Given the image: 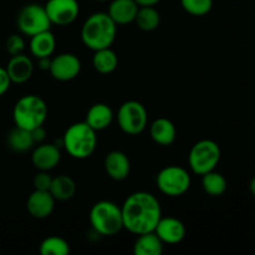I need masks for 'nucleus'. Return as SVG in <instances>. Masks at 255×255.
<instances>
[{"instance_id": "nucleus-20", "label": "nucleus", "mask_w": 255, "mask_h": 255, "mask_svg": "<svg viewBox=\"0 0 255 255\" xmlns=\"http://www.w3.org/2000/svg\"><path fill=\"white\" fill-rule=\"evenodd\" d=\"M56 47V39L51 30H45L30 37L29 49L34 57H51Z\"/></svg>"}, {"instance_id": "nucleus-23", "label": "nucleus", "mask_w": 255, "mask_h": 255, "mask_svg": "<svg viewBox=\"0 0 255 255\" xmlns=\"http://www.w3.org/2000/svg\"><path fill=\"white\" fill-rule=\"evenodd\" d=\"M92 66L102 75L112 74L119 66V56L111 47L96 50L92 57Z\"/></svg>"}, {"instance_id": "nucleus-29", "label": "nucleus", "mask_w": 255, "mask_h": 255, "mask_svg": "<svg viewBox=\"0 0 255 255\" xmlns=\"http://www.w3.org/2000/svg\"><path fill=\"white\" fill-rule=\"evenodd\" d=\"M25 49V40L20 34H12L6 40V51L10 56L22 54Z\"/></svg>"}, {"instance_id": "nucleus-15", "label": "nucleus", "mask_w": 255, "mask_h": 255, "mask_svg": "<svg viewBox=\"0 0 255 255\" xmlns=\"http://www.w3.org/2000/svg\"><path fill=\"white\" fill-rule=\"evenodd\" d=\"M5 70L9 75L11 84H25L31 79L32 72H34V64L26 55H14L7 61Z\"/></svg>"}, {"instance_id": "nucleus-5", "label": "nucleus", "mask_w": 255, "mask_h": 255, "mask_svg": "<svg viewBox=\"0 0 255 255\" xmlns=\"http://www.w3.org/2000/svg\"><path fill=\"white\" fill-rule=\"evenodd\" d=\"M90 224L97 234L112 237L124 229L121 207L111 201H100L90 209Z\"/></svg>"}, {"instance_id": "nucleus-31", "label": "nucleus", "mask_w": 255, "mask_h": 255, "mask_svg": "<svg viewBox=\"0 0 255 255\" xmlns=\"http://www.w3.org/2000/svg\"><path fill=\"white\" fill-rule=\"evenodd\" d=\"M10 85H11V81H10L6 70L5 67L0 66V97L6 94L7 90L10 89Z\"/></svg>"}, {"instance_id": "nucleus-36", "label": "nucleus", "mask_w": 255, "mask_h": 255, "mask_svg": "<svg viewBox=\"0 0 255 255\" xmlns=\"http://www.w3.org/2000/svg\"><path fill=\"white\" fill-rule=\"evenodd\" d=\"M95 1H111V0H95Z\"/></svg>"}, {"instance_id": "nucleus-22", "label": "nucleus", "mask_w": 255, "mask_h": 255, "mask_svg": "<svg viewBox=\"0 0 255 255\" xmlns=\"http://www.w3.org/2000/svg\"><path fill=\"white\" fill-rule=\"evenodd\" d=\"M76 188V183L71 177L66 176V174H60V176L52 178L49 192L54 197L55 201L65 202L75 196Z\"/></svg>"}, {"instance_id": "nucleus-7", "label": "nucleus", "mask_w": 255, "mask_h": 255, "mask_svg": "<svg viewBox=\"0 0 255 255\" xmlns=\"http://www.w3.org/2000/svg\"><path fill=\"white\" fill-rule=\"evenodd\" d=\"M192 179L181 166H167L158 172L156 184L159 192L168 197H181L191 188Z\"/></svg>"}, {"instance_id": "nucleus-34", "label": "nucleus", "mask_w": 255, "mask_h": 255, "mask_svg": "<svg viewBox=\"0 0 255 255\" xmlns=\"http://www.w3.org/2000/svg\"><path fill=\"white\" fill-rule=\"evenodd\" d=\"M138 6H156L161 0H134Z\"/></svg>"}, {"instance_id": "nucleus-26", "label": "nucleus", "mask_w": 255, "mask_h": 255, "mask_svg": "<svg viewBox=\"0 0 255 255\" xmlns=\"http://www.w3.org/2000/svg\"><path fill=\"white\" fill-rule=\"evenodd\" d=\"M134 22L143 31H153L159 26L161 15L154 6H139Z\"/></svg>"}, {"instance_id": "nucleus-28", "label": "nucleus", "mask_w": 255, "mask_h": 255, "mask_svg": "<svg viewBox=\"0 0 255 255\" xmlns=\"http://www.w3.org/2000/svg\"><path fill=\"white\" fill-rule=\"evenodd\" d=\"M181 5L193 16H204L213 7V0H181Z\"/></svg>"}, {"instance_id": "nucleus-33", "label": "nucleus", "mask_w": 255, "mask_h": 255, "mask_svg": "<svg viewBox=\"0 0 255 255\" xmlns=\"http://www.w3.org/2000/svg\"><path fill=\"white\" fill-rule=\"evenodd\" d=\"M37 64H39L40 70L49 71L50 65H51V57H40V59H37Z\"/></svg>"}, {"instance_id": "nucleus-35", "label": "nucleus", "mask_w": 255, "mask_h": 255, "mask_svg": "<svg viewBox=\"0 0 255 255\" xmlns=\"http://www.w3.org/2000/svg\"><path fill=\"white\" fill-rule=\"evenodd\" d=\"M249 191H251V193L255 197V176L251 179V183H249Z\"/></svg>"}, {"instance_id": "nucleus-18", "label": "nucleus", "mask_w": 255, "mask_h": 255, "mask_svg": "<svg viewBox=\"0 0 255 255\" xmlns=\"http://www.w3.org/2000/svg\"><path fill=\"white\" fill-rule=\"evenodd\" d=\"M149 134L157 144L168 147L176 141L177 129L171 120L166 119V117H159V119L154 120L149 126Z\"/></svg>"}, {"instance_id": "nucleus-21", "label": "nucleus", "mask_w": 255, "mask_h": 255, "mask_svg": "<svg viewBox=\"0 0 255 255\" xmlns=\"http://www.w3.org/2000/svg\"><path fill=\"white\" fill-rule=\"evenodd\" d=\"M163 253V242L154 232L139 234L133 244L134 255H161Z\"/></svg>"}, {"instance_id": "nucleus-4", "label": "nucleus", "mask_w": 255, "mask_h": 255, "mask_svg": "<svg viewBox=\"0 0 255 255\" xmlns=\"http://www.w3.org/2000/svg\"><path fill=\"white\" fill-rule=\"evenodd\" d=\"M47 105L37 95H25L20 97L12 109V120L16 127L32 131L44 126L47 119Z\"/></svg>"}, {"instance_id": "nucleus-11", "label": "nucleus", "mask_w": 255, "mask_h": 255, "mask_svg": "<svg viewBox=\"0 0 255 255\" xmlns=\"http://www.w3.org/2000/svg\"><path fill=\"white\" fill-rule=\"evenodd\" d=\"M80 71H81V61L75 54L64 52L51 59L49 72L52 79L57 81H71L79 76Z\"/></svg>"}, {"instance_id": "nucleus-24", "label": "nucleus", "mask_w": 255, "mask_h": 255, "mask_svg": "<svg viewBox=\"0 0 255 255\" xmlns=\"http://www.w3.org/2000/svg\"><path fill=\"white\" fill-rule=\"evenodd\" d=\"M34 143L31 131H27V129L15 126V128H12L7 134V146L14 152L24 153L31 149Z\"/></svg>"}, {"instance_id": "nucleus-14", "label": "nucleus", "mask_w": 255, "mask_h": 255, "mask_svg": "<svg viewBox=\"0 0 255 255\" xmlns=\"http://www.w3.org/2000/svg\"><path fill=\"white\" fill-rule=\"evenodd\" d=\"M55 198L49 191L34 189L26 201V209L35 219H45L51 216L55 208Z\"/></svg>"}, {"instance_id": "nucleus-9", "label": "nucleus", "mask_w": 255, "mask_h": 255, "mask_svg": "<svg viewBox=\"0 0 255 255\" xmlns=\"http://www.w3.org/2000/svg\"><path fill=\"white\" fill-rule=\"evenodd\" d=\"M16 25L20 34L31 37L45 30H50L52 24L47 16L45 6L31 2L20 9L16 17Z\"/></svg>"}, {"instance_id": "nucleus-6", "label": "nucleus", "mask_w": 255, "mask_h": 255, "mask_svg": "<svg viewBox=\"0 0 255 255\" xmlns=\"http://www.w3.org/2000/svg\"><path fill=\"white\" fill-rule=\"evenodd\" d=\"M221 147L212 139H201L192 146L188 154V164L194 174L203 176L214 171L221 161Z\"/></svg>"}, {"instance_id": "nucleus-25", "label": "nucleus", "mask_w": 255, "mask_h": 255, "mask_svg": "<svg viewBox=\"0 0 255 255\" xmlns=\"http://www.w3.org/2000/svg\"><path fill=\"white\" fill-rule=\"evenodd\" d=\"M202 188L208 196L221 197L228 188V182L223 174L211 171L202 176Z\"/></svg>"}, {"instance_id": "nucleus-3", "label": "nucleus", "mask_w": 255, "mask_h": 255, "mask_svg": "<svg viewBox=\"0 0 255 255\" xmlns=\"http://www.w3.org/2000/svg\"><path fill=\"white\" fill-rule=\"evenodd\" d=\"M61 139L65 151L75 159L89 158L97 147L96 131L85 121L67 127Z\"/></svg>"}, {"instance_id": "nucleus-12", "label": "nucleus", "mask_w": 255, "mask_h": 255, "mask_svg": "<svg viewBox=\"0 0 255 255\" xmlns=\"http://www.w3.org/2000/svg\"><path fill=\"white\" fill-rule=\"evenodd\" d=\"M154 233L163 244H178L186 237V226L174 217H162L154 228Z\"/></svg>"}, {"instance_id": "nucleus-16", "label": "nucleus", "mask_w": 255, "mask_h": 255, "mask_svg": "<svg viewBox=\"0 0 255 255\" xmlns=\"http://www.w3.org/2000/svg\"><path fill=\"white\" fill-rule=\"evenodd\" d=\"M105 171L114 181H124L129 176L131 162L126 153L122 151H111L105 157Z\"/></svg>"}, {"instance_id": "nucleus-1", "label": "nucleus", "mask_w": 255, "mask_h": 255, "mask_svg": "<svg viewBox=\"0 0 255 255\" xmlns=\"http://www.w3.org/2000/svg\"><path fill=\"white\" fill-rule=\"evenodd\" d=\"M121 211L124 228L136 236L154 232L162 218L158 199L152 193L144 191L129 194L122 204Z\"/></svg>"}, {"instance_id": "nucleus-32", "label": "nucleus", "mask_w": 255, "mask_h": 255, "mask_svg": "<svg viewBox=\"0 0 255 255\" xmlns=\"http://www.w3.org/2000/svg\"><path fill=\"white\" fill-rule=\"evenodd\" d=\"M31 134L35 143H36V142L37 143H41V142H44V139L46 138V129H45L44 126H39L36 127V128L32 129Z\"/></svg>"}, {"instance_id": "nucleus-8", "label": "nucleus", "mask_w": 255, "mask_h": 255, "mask_svg": "<svg viewBox=\"0 0 255 255\" xmlns=\"http://www.w3.org/2000/svg\"><path fill=\"white\" fill-rule=\"evenodd\" d=\"M148 122L147 110L141 102L129 100L120 106L117 112V124L120 128L129 136H137L144 131Z\"/></svg>"}, {"instance_id": "nucleus-19", "label": "nucleus", "mask_w": 255, "mask_h": 255, "mask_svg": "<svg viewBox=\"0 0 255 255\" xmlns=\"http://www.w3.org/2000/svg\"><path fill=\"white\" fill-rule=\"evenodd\" d=\"M112 121H114V111L109 105L102 102L92 105L85 117V122L96 132L106 129L112 124Z\"/></svg>"}, {"instance_id": "nucleus-10", "label": "nucleus", "mask_w": 255, "mask_h": 255, "mask_svg": "<svg viewBox=\"0 0 255 255\" xmlns=\"http://www.w3.org/2000/svg\"><path fill=\"white\" fill-rule=\"evenodd\" d=\"M44 6L51 24L57 26L72 24L80 14L77 0H47Z\"/></svg>"}, {"instance_id": "nucleus-13", "label": "nucleus", "mask_w": 255, "mask_h": 255, "mask_svg": "<svg viewBox=\"0 0 255 255\" xmlns=\"http://www.w3.org/2000/svg\"><path fill=\"white\" fill-rule=\"evenodd\" d=\"M61 161V151L56 143H41L32 151L31 162L39 171H51Z\"/></svg>"}, {"instance_id": "nucleus-17", "label": "nucleus", "mask_w": 255, "mask_h": 255, "mask_svg": "<svg viewBox=\"0 0 255 255\" xmlns=\"http://www.w3.org/2000/svg\"><path fill=\"white\" fill-rule=\"evenodd\" d=\"M138 7L134 0H111L107 14L116 25H127L134 21Z\"/></svg>"}, {"instance_id": "nucleus-30", "label": "nucleus", "mask_w": 255, "mask_h": 255, "mask_svg": "<svg viewBox=\"0 0 255 255\" xmlns=\"http://www.w3.org/2000/svg\"><path fill=\"white\" fill-rule=\"evenodd\" d=\"M54 177L49 173V171H39L34 176L32 179V184H34V189H39V191H49L50 186Z\"/></svg>"}, {"instance_id": "nucleus-27", "label": "nucleus", "mask_w": 255, "mask_h": 255, "mask_svg": "<svg viewBox=\"0 0 255 255\" xmlns=\"http://www.w3.org/2000/svg\"><path fill=\"white\" fill-rule=\"evenodd\" d=\"M41 255H69L70 244L61 237H47L39 247Z\"/></svg>"}, {"instance_id": "nucleus-2", "label": "nucleus", "mask_w": 255, "mask_h": 255, "mask_svg": "<svg viewBox=\"0 0 255 255\" xmlns=\"http://www.w3.org/2000/svg\"><path fill=\"white\" fill-rule=\"evenodd\" d=\"M116 36L117 25L107 12H94L82 24L81 40L92 51L111 47Z\"/></svg>"}]
</instances>
